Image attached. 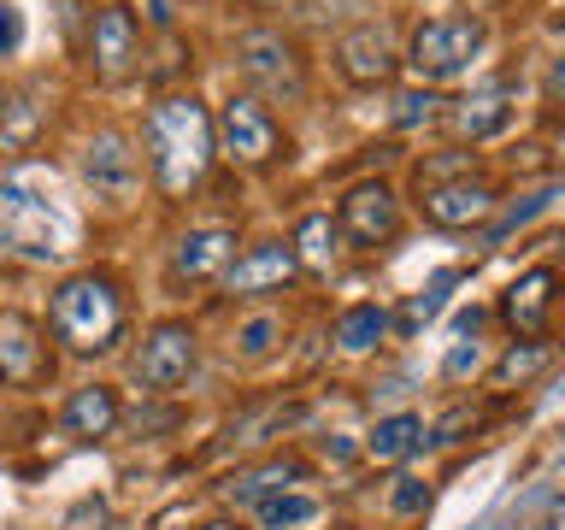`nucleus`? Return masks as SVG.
Returning a JSON list of instances; mask_svg holds the SVG:
<instances>
[{
  "mask_svg": "<svg viewBox=\"0 0 565 530\" xmlns=\"http://www.w3.org/2000/svg\"><path fill=\"white\" fill-rule=\"evenodd\" d=\"M542 206H547V194H530V201H519V206H512L501 224H494V236H512V230H519V224H530V219H536Z\"/></svg>",
  "mask_w": 565,
  "mask_h": 530,
  "instance_id": "31",
  "label": "nucleus"
},
{
  "mask_svg": "<svg viewBox=\"0 0 565 530\" xmlns=\"http://www.w3.org/2000/svg\"><path fill=\"white\" fill-rule=\"evenodd\" d=\"M212 141L224 148V159L236 166H271L282 153V124L271 118V106L259 95H230L212 118Z\"/></svg>",
  "mask_w": 565,
  "mask_h": 530,
  "instance_id": "6",
  "label": "nucleus"
},
{
  "mask_svg": "<svg viewBox=\"0 0 565 530\" xmlns=\"http://www.w3.org/2000/svg\"><path fill=\"white\" fill-rule=\"evenodd\" d=\"M342 236H353L360 247H377V242H388L401 230V201H395V189L388 183H353L348 194H342Z\"/></svg>",
  "mask_w": 565,
  "mask_h": 530,
  "instance_id": "9",
  "label": "nucleus"
},
{
  "mask_svg": "<svg viewBox=\"0 0 565 530\" xmlns=\"http://www.w3.org/2000/svg\"><path fill=\"white\" fill-rule=\"evenodd\" d=\"M53 330H60V342L77 348V353L113 348L118 330H124L118 283L100 277V272H83V277L60 283V295H53Z\"/></svg>",
  "mask_w": 565,
  "mask_h": 530,
  "instance_id": "3",
  "label": "nucleus"
},
{
  "mask_svg": "<svg viewBox=\"0 0 565 530\" xmlns=\"http://www.w3.org/2000/svg\"><path fill=\"white\" fill-rule=\"evenodd\" d=\"M47 130V95L35 83H7L0 88V159L30 153L35 136Z\"/></svg>",
  "mask_w": 565,
  "mask_h": 530,
  "instance_id": "12",
  "label": "nucleus"
},
{
  "mask_svg": "<svg viewBox=\"0 0 565 530\" xmlns=\"http://www.w3.org/2000/svg\"><path fill=\"white\" fill-rule=\"evenodd\" d=\"M454 283H459L454 272H436V277H430V289H418L413 300H406V330H418L424 318H436V312H441V300H448V289H454Z\"/></svg>",
  "mask_w": 565,
  "mask_h": 530,
  "instance_id": "25",
  "label": "nucleus"
},
{
  "mask_svg": "<svg viewBox=\"0 0 565 530\" xmlns=\"http://www.w3.org/2000/svg\"><path fill=\"white\" fill-rule=\"evenodd\" d=\"M194 371V330L189 325H159L148 342H141L136 378L148 389H177Z\"/></svg>",
  "mask_w": 565,
  "mask_h": 530,
  "instance_id": "11",
  "label": "nucleus"
},
{
  "mask_svg": "<svg viewBox=\"0 0 565 530\" xmlns=\"http://www.w3.org/2000/svg\"><path fill=\"white\" fill-rule=\"evenodd\" d=\"M141 60V24L130 7H100L88 24V65L100 83H124Z\"/></svg>",
  "mask_w": 565,
  "mask_h": 530,
  "instance_id": "8",
  "label": "nucleus"
},
{
  "mask_svg": "<svg viewBox=\"0 0 565 530\" xmlns=\"http://www.w3.org/2000/svg\"><path fill=\"white\" fill-rule=\"evenodd\" d=\"M236 71L259 88V100H300L307 95V65H300V47L282 30H242L236 35Z\"/></svg>",
  "mask_w": 565,
  "mask_h": 530,
  "instance_id": "4",
  "label": "nucleus"
},
{
  "mask_svg": "<svg viewBox=\"0 0 565 530\" xmlns=\"http://www.w3.org/2000/svg\"><path fill=\"white\" fill-rule=\"evenodd\" d=\"M18 47H24V12L0 0V60H7V53H18Z\"/></svg>",
  "mask_w": 565,
  "mask_h": 530,
  "instance_id": "30",
  "label": "nucleus"
},
{
  "mask_svg": "<svg viewBox=\"0 0 565 530\" xmlns=\"http://www.w3.org/2000/svg\"><path fill=\"white\" fill-rule=\"evenodd\" d=\"M60 424H65V436H77V442L113 436V424H118V395H113L106 383H88V389H77V395L65 401Z\"/></svg>",
  "mask_w": 565,
  "mask_h": 530,
  "instance_id": "17",
  "label": "nucleus"
},
{
  "mask_svg": "<svg viewBox=\"0 0 565 530\" xmlns=\"http://www.w3.org/2000/svg\"><path fill=\"white\" fill-rule=\"evenodd\" d=\"M335 65H342L348 83H365V88L388 83V77H395V65H401L395 30H388V24H360V30H348L342 42H335Z\"/></svg>",
  "mask_w": 565,
  "mask_h": 530,
  "instance_id": "10",
  "label": "nucleus"
},
{
  "mask_svg": "<svg viewBox=\"0 0 565 530\" xmlns=\"http://www.w3.org/2000/svg\"><path fill=\"white\" fill-rule=\"evenodd\" d=\"M77 242V219L60 206L53 177L42 171H7L0 177V247L30 265H47L71 254Z\"/></svg>",
  "mask_w": 565,
  "mask_h": 530,
  "instance_id": "2",
  "label": "nucleus"
},
{
  "mask_svg": "<svg viewBox=\"0 0 565 530\" xmlns=\"http://www.w3.org/2000/svg\"><path fill=\"white\" fill-rule=\"evenodd\" d=\"M0 378L18 389L47 378V342L24 312H0Z\"/></svg>",
  "mask_w": 565,
  "mask_h": 530,
  "instance_id": "13",
  "label": "nucleus"
},
{
  "mask_svg": "<svg viewBox=\"0 0 565 530\" xmlns=\"http://www.w3.org/2000/svg\"><path fill=\"white\" fill-rule=\"evenodd\" d=\"M83 183L95 201H113V206H130L136 201V183H141V166L130 153V136L124 130H95L83 141Z\"/></svg>",
  "mask_w": 565,
  "mask_h": 530,
  "instance_id": "7",
  "label": "nucleus"
},
{
  "mask_svg": "<svg viewBox=\"0 0 565 530\" xmlns=\"http://www.w3.org/2000/svg\"><path fill=\"white\" fill-rule=\"evenodd\" d=\"M295 259L312 265V272H330L335 254H342V224H330V212H307V219L295 224Z\"/></svg>",
  "mask_w": 565,
  "mask_h": 530,
  "instance_id": "20",
  "label": "nucleus"
},
{
  "mask_svg": "<svg viewBox=\"0 0 565 530\" xmlns=\"http://www.w3.org/2000/svg\"><path fill=\"white\" fill-rule=\"evenodd\" d=\"M383 330H388L383 307H353V312H342V325H335V342H342L348 353H365V348L383 342Z\"/></svg>",
  "mask_w": 565,
  "mask_h": 530,
  "instance_id": "22",
  "label": "nucleus"
},
{
  "mask_svg": "<svg viewBox=\"0 0 565 530\" xmlns=\"http://www.w3.org/2000/svg\"><path fill=\"white\" fill-rule=\"evenodd\" d=\"M441 113V100L430 95V88H406V95L395 100V124L401 130H418V124H430Z\"/></svg>",
  "mask_w": 565,
  "mask_h": 530,
  "instance_id": "27",
  "label": "nucleus"
},
{
  "mask_svg": "<svg viewBox=\"0 0 565 530\" xmlns=\"http://www.w3.org/2000/svg\"><path fill=\"white\" fill-rule=\"evenodd\" d=\"M547 365V342H524V348H512L501 365H494V378L501 383H524V378H536V371Z\"/></svg>",
  "mask_w": 565,
  "mask_h": 530,
  "instance_id": "26",
  "label": "nucleus"
},
{
  "mask_svg": "<svg viewBox=\"0 0 565 530\" xmlns=\"http://www.w3.org/2000/svg\"><path fill=\"white\" fill-rule=\"evenodd\" d=\"M530 530H547V524H530Z\"/></svg>",
  "mask_w": 565,
  "mask_h": 530,
  "instance_id": "37",
  "label": "nucleus"
},
{
  "mask_svg": "<svg viewBox=\"0 0 565 530\" xmlns=\"http://www.w3.org/2000/svg\"><path fill=\"white\" fill-rule=\"evenodd\" d=\"M388 507H395L401 519H413V512L430 507V489H424L418 477H395V495H388Z\"/></svg>",
  "mask_w": 565,
  "mask_h": 530,
  "instance_id": "29",
  "label": "nucleus"
},
{
  "mask_svg": "<svg viewBox=\"0 0 565 530\" xmlns=\"http://www.w3.org/2000/svg\"><path fill=\"white\" fill-rule=\"evenodd\" d=\"M212 153H218L212 118H206V106L194 95H166L148 113V159H153L159 194H171V201L194 194L206 183V171H212Z\"/></svg>",
  "mask_w": 565,
  "mask_h": 530,
  "instance_id": "1",
  "label": "nucleus"
},
{
  "mask_svg": "<svg viewBox=\"0 0 565 530\" xmlns=\"http://www.w3.org/2000/svg\"><path fill=\"white\" fill-rule=\"evenodd\" d=\"M512 88H483V95H471V100H459V136H471V141H483V136H501L507 124H512Z\"/></svg>",
  "mask_w": 565,
  "mask_h": 530,
  "instance_id": "19",
  "label": "nucleus"
},
{
  "mask_svg": "<svg viewBox=\"0 0 565 530\" xmlns=\"http://www.w3.org/2000/svg\"><path fill=\"white\" fill-rule=\"evenodd\" d=\"M201 530H236V524H224V519H218V524H201Z\"/></svg>",
  "mask_w": 565,
  "mask_h": 530,
  "instance_id": "35",
  "label": "nucleus"
},
{
  "mask_svg": "<svg viewBox=\"0 0 565 530\" xmlns=\"http://www.w3.org/2000/svg\"><path fill=\"white\" fill-rule=\"evenodd\" d=\"M312 519H318L312 495H271V501H259V524L265 530H289V524H312Z\"/></svg>",
  "mask_w": 565,
  "mask_h": 530,
  "instance_id": "24",
  "label": "nucleus"
},
{
  "mask_svg": "<svg viewBox=\"0 0 565 530\" xmlns=\"http://www.w3.org/2000/svg\"><path fill=\"white\" fill-rule=\"evenodd\" d=\"M424 212H430V224H448V230L483 224L494 212V189L471 183V177H459V183H430L424 189Z\"/></svg>",
  "mask_w": 565,
  "mask_h": 530,
  "instance_id": "15",
  "label": "nucleus"
},
{
  "mask_svg": "<svg viewBox=\"0 0 565 530\" xmlns=\"http://www.w3.org/2000/svg\"><path fill=\"white\" fill-rule=\"evenodd\" d=\"M230 254H236V236L218 230V224H206V230H189V236L177 242L171 265H177V277L201 283V277H218L224 265H230Z\"/></svg>",
  "mask_w": 565,
  "mask_h": 530,
  "instance_id": "16",
  "label": "nucleus"
},
{
  "mask_svg": "<svg viewBox=\"0 0 565 530\" xmlns=\"http://www.w3.org/2000/svg\"><path fill=\"white\" fill-rule=\"evenodd\" d=\"M106 524V501H77L65 512V530H100Z\"/></svg>",
  "mask_w": 565,
  "mask_h": 530,
  "instance_id": "32",
  "label": "nucleus"
},
{
  "mask_svg": "<svg viewBox=\"0 0 565 530\" xmlns=\"http://www.w3.org/2000/svg\"><path fill=\"white\" fill-rule=\"evenodd\" d=\"M277 336H282V318H271V312H265V318H247V325H242L236 348L247 353V360H259V353H271V342H277Z\"/></svg>",
  "mask_w": 565,
  "mask_h": 530,
  "instance_id": "28",
  "label": "nucleus"
},
{
  "mask_svg": "<svg viewBox=\"0 0 565 530\" xmlns=\"http://www.w3.org/2000/svg\"><path fill=\"white\" fill-rule=\"evenodd\" d=\"M289 477H300V466L295 459H271V466H259V471H247V477H236V501H271V495L289 484Z\"/></svg>",
  "mask_w": 565,
  "mask_h": 530,
  "instance_id": "23",
  "label": "nucleus"
},
{
  "mask_svg": "<svg viewBox=\"0 0 565 530\" xmlns=\"http://www.w3.org/2000/svg\"><path fill=\"white\" fill-rule=\"evenodd\" d=\"M466 371H477V342H459L448 353V378H466Z\"/></svg>",
  "mask_w": 565,
  "mask_h": 530,
  "instance_id": "33",
  "label": "nucleus"
},
{
  "mask_svg": "<svg viewBox=\"0 0 565 530\" xmlns=\"http://www.w3.org/2000/svg\"><path fill=\"white\" fill-rule=\"evenodd\" d=\"M547 95H565V60H554V71H547Z\"/></svg>",
  "mask_w": 565,
  "mask_h": 530,
  "instance_id": "34",
  "label": "nucleus"
},
{
  "mask_svg": "<svg viewBox=\"0 0 565 530\" xmlns=\"http://www.w3.org/2000/svg\"><path fill=\"white\" fill-rule=\"evenodd\" d=\"M477 53H483V18L448 12V18H430V24H418L406 65H413L424 83H448V77H459V71H471Z\"/></svg>",
  "mask_w": 565,
  "mask_h": 530,
  "instance_id": "5",
  "label": "nucleus"
},
{
  "mask_svg": "<svg viewBox=\"0 0 565 530\" xmlns=\"http://www.w3.org/2000/svg\"><path fill=\"white\" fill-rule=\"evenodd\" d=\"M295 272H300V259L289 242H259L242 259L224 265V283H230V295H259V289H282Z\"/></svg>",
  "mask_w": 565,
  "mask_h": 530,
  "instance_id": "14",
  "label": "nucleus"
},
{
  "mask_svg": "<svg viewBox=\"0 0 565 530\" xmlns=\"http://www.w3.org/2000/svg\"><path fill=\"white\" fill-rule=\"evenodd\" d=\"M259 7H282V0H259Z\"/></svg>",
  "mask_w": 565,
  "mask_h": 530,
  "instance_id": "36",
  "label": "nucleus"
},
{
  "mask_svg": "<svg viewBox=\"0 0 565 530\" xmlns=\"http://www.w3.org/2000/svg\"><path fill=\"white\" fill-rule=\"evenodd\" d=\"M554 289H559V277L547 272V265H536V272H524L519 283L507 289V318H512V330H524V336H536L547 325V307H554Z\"/></svg>",
  "mask_w": 565,
  "mask_h": 530,
  "instance_id": "18",
  "label": "nucleus"
},
{
  "mask_svg": "<svg viewBox=\"0 0 565 530\" xmlns=\"http://www.w3.org/2000/svg\"><path fill=\"white\" fill-rule=\"evenodd\" d=\"M424 442V424H418V413H388V418H377V431H371V459H406Z\"/></svg>",
  "mask_w": 565,
  "mask_h": 530,
  "instance_id": "21",
  "label": "nucleus"
}]
</instances>
